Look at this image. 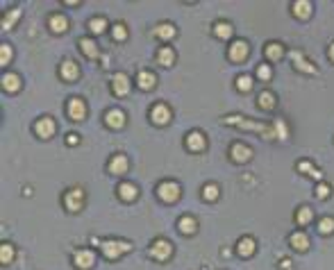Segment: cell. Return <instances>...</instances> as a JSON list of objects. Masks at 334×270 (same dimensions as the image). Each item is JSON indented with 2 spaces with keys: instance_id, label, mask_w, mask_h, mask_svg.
Instances as JSON below:
<instances>
[{
  "instance_id": "obj_1",
  "label": "cell",
  "mask_w": 334,
  "mask_h": 270,
  "mask_svg": "<svg viewBox=\"0 0 334 270\" xmlns=\"http://www.w3.org/2000/svg\"><path fill=\"white\" fill-rule=\"evenodd\" d=\"M225 125H234V127H243V129H252V132L261 134L264 139H275V129L273 125H264V123H255V120H248L243 116H225L223 118Z\"/></svg>"
},
{
  "instance_id": "obj_2",
  "label": "cell",
  "mask_w": 334,
  "mask_h": 270,
  "mask_svg": "<svg viewBox=\"0 0 334 270\" xmlns=\"http://www.w3.org/2000/svg\"><path fill=\"white\" fill-rule=\"evenodd\" d=\"M98 245H100V252L107 261L121 259V254H125V252H130L134 247L130 241H121V238H105V241L98 243Z\"/></svg>"
},
{
  "instance_id": "obj_3",
  "label": "cell",
  "mask_w": 334,
  "mask_h": 270,
  "mask_svg": "<svg viewBox=\"0 0 334 270\" xmlns=\"http://www.w3.org/2000/svg\"><path fill=\"white\" fill-rule=\"evenodd\" d=\"M84 191L80 186H73V188H69V191L64 193V197H62V202H64V207H66V211H71V214H78V211H82V207H84Z\"/></svg>"
},
{
  "instance_id": "obj_4",
  "label": "cell",
  "mask_w": 334,
  "mask_h": 270,
  "mask_svg": "<svg viewBox=\"0 0 334 270\" xmlns=\"http://www.w3.org/2000/svg\"><path fill=\"white\" fill-rule=\"evenodd\" d=\"M180 193H182V188H180L178 182H173V179H164V182L157 184V197H159L161 202H175L180 197Z\"/></svg>"
},
{
  "instance_id": "obj_5",
  "label": "cell",
  "mask_w": 334,
  "mask_h": 270,
  "mask_svg": "<svg viewBox=\"0 0 334 270\" xmlns=\"http://www.w3.org/2000/svg\"><path fill=\"white\" fill-rule=\"evenodd\" d=\"M148 254H150L155 261H169L171 256H173V245H171V241H166V238H155V241L150 243Z\"/></svg>"
},
{
  "instance_id": "obj_6",
  "label": "cell",
  "mask_w": 334,
  "mask_h": 270,
  "mask_svg": "<svg viewBox=\"0 0 334 270\" xmlns=\"http://www.w3.org/2000/svg\"><path fill=\"white\" fill-rule=\"evenodd\" d=\"M148 116H150L152 125H169L171 118H173V111H171V107L166 102H155L150 107V111H148Z\"/></svg>"
},
{
  "instance_id": "obj_7",
  "label": "cell",
  "mask_w": 334,
  "mask_h": 270,
  "mask_svg": "<svg viewBox=\"0 0 334 270\" xmlns=\"http://www.w3.org/2000/svg\"><path fill=\"white\" fill-rule=\"evenodd\" d=\"M96 263V252L89 250V247H80L73 252V265L78 270H91Z\"/></svg>"
},
{
  "instance_id": "obj_8",
  "label": "cell",
  "mask_w": 334,
  "mask_h": 270,
  "mask_svg": "<svg viewBox=\"0 0 334 270\" xmlns=\"http://www.w3.org/2000/svg\"><path fill=\"white\" fill-rule=\"evenodd\" d=\"M248 52H250V46H248V41H243V39H237V41L230 43L228 48V59L234 61V64H243L248 57Z\"/></svg>"
},
{
  "instance_id": "obj_9",
  "label": "cell",
  "mask_w": 334,
  "mask_h": 270,
  "mask_svg": "<svg viewBox=\"0 0 334 270\" xmlns=\"http://www.w3.org/2000/svg\"><path fill=\"white\" fill-rule=\"evenodd\" d=\"M66 116H69L71 120H75V123L84 120V116H87V102H84L82 98H71V100L66 102Z\"/></svg>"
},
{
  "instance_id": "obj_10",
  "label": "cell",
  "mask_w": 334,
  "mask_h": 270,
  "mask_svg": "<svg viewBox=\"0 0 334 270\" xmlns=\"http://www.w3.org/2000/svg\"><path fill=\"white\" fill-rule=\"evenodd\" d=\"M130 87H132V82H130V78L125 73H114V75H112V93H114L116 98H125V96H128Z\"/></svg>"
},
{
  "instance_id": "obj_11",
  "label": "cell",
  "mask_w": 334,
  "mask_h": 270,
  "mask_svg": "<svg viewBox=\"0 0 334 270\" xmlns=\"http://www.w3.org/2000/svg\"><path fill=\"white\" fill-rule=\"evenodd\" d=\"M230 159L237 161V164H246V161L252 159V148L246 146V143L237 141L230 146Z\"/></svg>"
},
{
  "instance_id": "obj_12",
  "label": "cell",
  "mask_w": 334,
  "mask_h": 270,
  "mask_svg": "<svg viewBox=\"0 0 334 270\" xmlns=\"http://www.w3.org/2000/svg\"><path fill=\"white\" fill-rule=\"evenodd\" d=\"M55 129H57V125H55V120H52L50 116H41V118L34 123V134H37L39 139L55 137Z\"/></svg>"
},
{
  "instance_id": "obj_13",
  "label": "cell",
  "mask_w": 334,
  "mask_h": 270,
  "mask_svg": "<svg viewBox=\"0 0 334 270\" xmlns=\"http://www.w3.org/2000/svg\"><path fill=\"white\" fill-rule=\"evenodd\" d=\"M60 78L64 80V82H78V80H80V66L75 64L73 59L62 61V66H60Z\"/></svg>"
},
{
  "instance_id": "obj_14",
  "label": "cell",
  "mask_w": 334,
  "mask_h": 270,
  "mask_svg": "<svg viewBox=\"0 0 334 270\" xmlns=\"http://www.w3.org/2000/svg\"><path fill=\"white\" fill-rule=\"evenodd\" d=\"M184 146H187L191 152H202L207 148V139H205V134H202L200 129H193V132L187 134V141H184Z\"/></svg>"
},
{
  "instance_id": "obj_15",
  "label": "cell",
  "mask_w": 334,
  "mask_h": 270,
  "mask_svg": "<svg viewBox=\"0 0 334 270\" xmlns=\"http://www.w3.org/2000/svg\"><path fill=\"white\" fill-rule=\"evenodd\" d=\"M291 55V59H293V69L296 71H300V73H309V75H316V66L311 64L307 57H302V52H298V50H291L289 52Z\"/></svg>"
},
{
  "instance_id": "obj_16",
  "label": "cell",
  "mask_w": 334,
  "mask_h": 270,
  "mask_svg": "<svg viewBox=\"0 0 334 270\" xmlns=\"http://www.w3.org/2000/svg\"><path fill=\"white\" fill-rule=\"evenodd\" d=\"M137 87L141 91H150V89L157 87V75L152 71H139L137 73Z\"/></svg>"
},
{
  "instance_id": "obj_17",
  "label": "cell",
  "mask_w": 334,
  "mask_h": 270,
  "mask_svg": "<svg viewBox=\"0 0 334 270\" xmlns=\"http://www.w3.org/2000/svg\"><path fill=\"white\" fill-rule=\"evenodd\" d=\"M105 125L112 129H121L125 125V114L121 109H109L105 111Z\"/></svg>"
},
{
  "instance_id": "obj_18",
  "label": "cell",
  "mask_w": 334,
  "mask_h": 270,
  "mask_svg": "<svg viewBox=\"0 0 334 270\" xmlns=\"http://www.w3.org/2000/svg\"><path fill=\"white\" fill-rule=\"evenodd\" d=\"M311 3L309 0H296V3H291V12H293V16L296 19H300V21H305V19H309L311 16Z\"/></svg>"
},
{
  "instance_id": "obj_19",
  "label": "cell",
  "mask_w": 334,
  "mask_h": 270,
  "mask_svg": "<svg viewBox=\"0 0 334 270\" xmlns=\"http://www.w3.org/2000/svg\"><path fill=\"white\" fill-rule=\"evenodd\" d=\"M289 245L298 252H305V250H309V236L298 229V232H293L291 236H289Z\"/></svg>"
},
{
  "instance_id": "obj_20",
  "label": "cell",
  "mask_w": 334,
  "mask_h": 270,
  "mask_svg": "<svg viewBox=\"0 0 334 270\" xmlns=\"http://www.w3.org/2000/svg\"><path fill=\"white\" fill-rule=\"evenodd\" d=\"M128 168H130V161L125 155H114L109 159V173L112 175H123V173H128Z\"/></svg>"
},
{
  "instance_id": "obj_21",
  "label": "cell",
  "mask_w": 334,
  "mask_h": 270,
  "mask_svg": "<svg viewBox=\"0 0 334 270\" xmlns=\"http://www.w3.org/2000/svg\"><path fill=\"white\" fill-rule=\"evenodd\" d=\"M137 195H139L137 184H132V182H121V184H119V197H121L123 202L137 200Z\"/></svg>"
},
{
  "instance_id": "obj_22",
  "label": "cell",
  "mask_w": 334,
  "mask_h": 270,
  "mask_svg": "<svg viewBox=\"0 0 334 270\" xmlns=\"http://www.w3.org/2000/svg\"><path fill=\"white\" fill-rule=\"evenodd\" d=\"M264 57L268 61H280L284 57V46L280 41H270V43H266V48H264Z\"/></svg>"
},
{
  "instance_id": "obj_23",
  "label": "cell",
  "mask_w": 334,
  "mask_h": 270,
  "mask_svg": "<svg viewBox=\"0 0 334 270\" xmlns=\"http://www.w3.org/2000/svg\"><path fill=\"white\" fill-rule=\"evenodd\" d=\"M255 250H257V241L252 236H241L237 241V252L241 256H250V254H255Z\"/></svg>"
},
{
  "instance_id": "obj_24",
  "label": "cell",
  "mask_w": 334,
  "mask_h": 270,
  "mask_svg": "<svg viewBox=\"0 0 334 270\" xmlns=\"http://www.w3.org/2000/svg\"><path fill=\"white\" fill-rule=\"evenodd\" d=\"M48 28H50V32L62 34L69 30V19H66L64 14H52L50 19H48Z\"/></svg>"
},
{
  "instance_id": "obj_25",
  "label": "cell",
  "mask_w": 334,
  "mask_h": 270,
  "mask_svg": "<svg viewBox=\"0 0 334 270\" xmlns=\"http://www.w3.org/2000/svg\"><path fill=\"white\" fill-rule=\"evenodd\" d=\"M78 46H80V50H82V55L87 57V59H98V46L93 43V39H89V37L78 39Z\"/></svg>"
},
{
  "instance_id": "obj_26",
  "label": "cell",
  "mask_w": 334,
  "mask_h": 270,
  "mask_svg": "<svg viewBox=\"0 0 334 270\" xmlns=\"http://www.w3.org/2000/svg\"><path fill=\"white\" fill-rule=\"evenodd\" d=\"M0 84H3V89H5L7 93H16L21 89V78L16 73H3Z\"/></svg>"
},
{
  "instance_id": "obj_27",
  "label": "cell",
  "mask_w": 334,
  "mask_h": 270,
  "mask_svg": "<svg viewBox=\"0 0 334 270\" xmlns=\"http://www.w3.org/2000/svg\"><path fill=\"white\" fill-rule=\"evenodd\" d=\"M296 168H298V173H302V175H309V177L318 179V182H320V179H323V173H320V170L316 168V166L311 164L309 159H300V161H298V164H296Z\"/></svg>"
},
{
  "instance_id": "obj_28",
  "label": "cell",
  "mask_w": 334,
  "mask_h": 270,
  "mask_svg": "<svg viewBox=\"0 0 334 270\" xmlns=\"http://www.w3.org/2000/svg\"><path fill=\"white\" fill-rule=\"evenodd\" d=\"M152 34H155L159 41H171V39L178 34V30H175L173 23H161V25H157V28L152 30Z\"/></svg>"
},
{
  "instance_id": "obj_29",
  "label": "cell",
  "mask_w": 334,
  "mask_h": 270,
  "mask_svg": "<svg viewBox=\"0 0 334 270\" xmlns=\"http://www.w3.org/2000/svg\"><path fill=\"white\" fill-rule=\"evenodd\" d=\"M178 232L187 234V236L196 234L198 232V220L193 218V216H182V218L178 220Z\"/></svg>"
},
{
  "instance_id": "obj_30",
  "label": "cell",
  "mask_w": 334,
  "mask_h": 270,
  "mask_svg": "<svg viewBox=\"0 0 334 270\" xmlns=\"http://www.w3.org/2000/svg\"><path fill=\"white\" fill-rule=\"evenodd\" d=\"M234 32V25L228 23V21H216L214 23V37L218 39H230Z\"/></svg>"
},
{
  "instance_id": "obj_31",
  "label": "cell",
  "mask_w": 334,
  "mask_h": 270,
  "mask_svg": "<svg viewBox=\"0 0 334 270\" xmlns=\"http://www.w3.org/2000/svg\"><path fill=\"white\" fill-rule=\"evenodd\" d=\"M157 61H159L161 66H173L175 61V50L171 46H161L159 50H157Z\"/></svg>"
},
{
  "instance_id": "obj_32",
  "label": "cell",
  "mask_w": 334,
  "mask_h": 270,
  "mask_svg": "<svg viewBox=\"0 0 334 270\" xmlns=\"http://www.w3.org/2000/svg\"><path fill=\"white\" fill-rule=\"evenodd\" d=\"M275 93H270V91H261L259 96H257V105H259V109H264V111H270L275 107Z\"/></svg>"
},
{
  "instance_id": "obj_33",
  "label": "cell",
  "mask_w": 334,
  "mask_h": 270,
  "mask_svg": "<svg viewBox=\"0 0 334 270\" xmlns=\"http://www.w3.org/2000/svg\"><path fill=\"white\" fill-rule=\"evenodd\" d=\"M19 19H21V7H14V10H10V12L3 14V23L0 25H3V30L7 32V30H12V25H14Z\"/></svg>"
},
{
  "instance_id": "obj_34",
  "label": "cell",
  "mask_w": 334,
  "mask_h": 270,
  "mask_svg": "<svg viewBox=\"0 0 334 270\" xmlns=\"http://www.w3.org/2000/svg\"><path fill=\"white\" fill-rule=\"evenodd\" d=\"M16 256V247L12 245L10 241H5L3 245H0V261H3V265L12 263V259Z\"/></svg>"
},
{
  "instance_id": "obj_35",
  "label": "cell",
  "mask_w": 334,
  "mask_h": 270,
  "mask_svg": "<svg viewBox=\"0 0 334 270\" xmlns=\"http://www.w3.org/2000/svg\"><path fill=\"white\" fill-rule=\"evenodd\" d=\"M218 195H220V188H218V184H214V182H207L205 186H202V200H207V202H214V200H218Z\"/></svg>"
},
{
  "instance_id": "obj_36",
  "label": "cell",
  "mask_w": 334,
  "mask_h": 270,
  "mask_svg": "<svg viewBox=\"0 0 334 270\" xmlns=\"http://www.w3.org/2000/svg\"><path fill=\"white\" fill-rule=\"evenodd\" d=\"M87 28H89L91 34H102L107 30V19H102V16H93V19H89Z\"/></svg>"
},
{
  "instance_id": "obj_37",
  "label": "cell",
  "mask_w": 334,
  "mask_h": 270,
  "mask_svg": "<svg viewBox=\"0 0 334 270\" xmlns=\"http://www.w3.org/2000/svg\"><path fill=\"white\" fill-rule=\"evenodd\" d=\"M311 220H314V211H311V207H300V209L296 211V223L300 225V227L309 225Z\"/></svg>"
},
{
  "instance_id": "obj_38",
  "label": "cell",
  "mask_w": 334,
  "mask_h": 270,
  "mask_svg": "<svg viewBox=\"0 0 334 270\" xmlns=\"http://www.w3.org/2000/svg\"><path fill=\"white\" fill-rule=\"evenodd\" d=\"M318 232L320 234H332L334 232V218L332 216H323L318 220Z\"/></svg>"
},
{
  "instance_id": "obj_39",
  "label": "cell",
  "mask_w": 334,
  "mask_h": 270,
  "mask_svg": "<svg viewBox=\"0 0 334 270\" xmlns=\"http://www.w3.org/2000/svg\"><path fill=\"white\" fill-rule=\"evenodd\" d=\"M112 37H114V41H125L128 39V28L123 23H114L112 25Z\"/></svg>"
},
{
  "instance_id": "obj_40",
  "label": "cell",
  "mask_w": 334,
  "mask_h": 270,
  "mask_svg": "<svg viewBox=\"0 0 334 270\" xmlns=\"http://www.w3.org/2000/svg\"><path fill=\"white\" fill-rule=\"evenodd\" d=\"M234 84H237V89L241 93H246V91H250V89H252V78H250V75H239V78L234 80Z\"/></svg>"
},
{
  "instance_id": "obj_41",
  "label": "cell",
  "mask_w": 334,
  "mask_h": 270,
  "mask_svg": "<svg viewBox=\"0 0 334 270\" xmlns=\"http://www.w3.org/2000/svg\"><path fill=\"white\" fill-rule=\"evenodd\" d=\"M273 129H275V137H277V139H282V141H284V139H289V127H287V123H284L282 118L275 120Z\"/></svg>"
},
{
  "instance_id": "obj_42",
  "label": "cell",
  "mask_w": 334,
  "mask_h": 270,
  "mask_svg": "<svg viewBox=\"0 0 334 270\" xmlns=\"http://www.w3.org/2000/svg\"><path fill=\"white\" fill-rule=\"evenodd\" d=\"M270 78H273V69H270V64H259V66H257V80L268 82Z\"/></svg>"
},
{
  "instance_id": "obj_43",
  "label": "cell",
  "mask_w": 334,
  "mask_h": 270,
  "mask_svg": "<svg viewBox=\"0 0 334 270\" xmlns=\"http://www.w3.org/2000/svg\"><path fill=\"white\" fill-rule=\"evenodd\" d=\"M10 61H12V46L10 43H3V46H0V66L5 69Z\"/></svg>"
},
{
  "instance_id": "obj_44",
  "label": "cell",
  "mask_w": 334,
  "mask_h": 270,
  "mask_svg": "<svg viewBox=\"0 0 334 270\" xmlns=\"http://www.w3.org/2000/svg\"><path fill=\"white\" fill-rule=\"evenodd\" d=\"M329 193H332V188H329V184H323V182H320L318 186H316L314 195L318 197V200H325V197H329Z\"/></svg>"
},
{
  "instance_id": "obj_45",
  "label": "cell",
  "mask_w": 334,
  "mask_h": 270,
  "mask_svg": "<svg viewBox=\"0 0 334 270\" xmlns=\"http://www.w3.org/2000/svg\"><path fill=\"white\" fill-rule=\"evenodd\" d=\"M80 143V137L75 132H69L66 134V146H78Z\"/></svg>"
},
{
  "instance_id": "obj_46",
  "label": "cell",
  "mask_w": 334,
  "mask_h": 270,
  "mask_svg": "<svg viewBox=\"0 0 334 270\" xmlns=\"http://www.w3.org/2000/svg\"><path fill=\"white\" fill-rule=\"evenodd\" d=\"M327 57H329V61L334 64V41L329 43V48H327Z\"/></svg>"
}]
</instances>
